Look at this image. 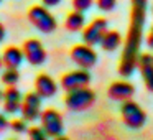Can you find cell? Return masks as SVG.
<instances>
[{
	"instance_id": "27",
	"label": "cell",
	"mask_w": 153,
	"mask_h": 140,
	"mask_svg": "<svg viewBox=\"0 0 153 140\" xmlns=\"http://www.w3.org/2000/svg\"><path fill=\"white\" fill-rule=\"evenodd\" d=\"M53 140H69L68 137H64V135H58V137H54Z\"/></svg>"
},
{
	"instance_id": "31",
	"label": "cell",
	"mask_w": 153,
	"mask_h": 140,
	"mask_svg": "<svg viewBox=\"0 0 153 140\" xmlns=\"http://www.w3.org/2000/svg\"><path fill=\"white\" fill-rule=\"evenodd\" d=\"M0 2H2V0H0Z\"/></svg>"
},
{
	"instance_id": "1",
	"label": "cell",
	"mask_w": 153,
	"mask_h": 140,
	"mask_svg": "<svg viewBox=\"0 0 153 140\" xmlns=\"http://www.w3.org/2000/svg\"><path fill=\"white\" fill-rule=\"evenodd\" d=\"M146 5L148 0H132V13H130V27L125 38V46L120 58L119 73L122 76H132L135 68L138 66L140 45H142L143 28L146 20Z\"/></svg>"
},
{
	"instance_id": "11",
	"label": "cell",
	"mask_w": 153,
	"mask_h": 140,
	"mask_svg": "<svg viewBox=\"0 0 153 140\" xmlns=\"http://www.w3.org/2000/svg\"><path fill=\"white\" fill-rule=\"evenodd\" d=\"M22 101H23V96H22L20 89H18L17 86H7V89L4 91V97H2L4 112L12 114V115L20 112Z\"/></svg>"
},
{
	"instance_id": "10",
	"label": "cell",
	"mask_w": 153,
	"mask_h": 140,
	"mask_svg": "<svg viewBox=\"0 0 153 140\" xmlns=\"http://www.w3.org/2000/svg\"><path fill=\"white\" fill-rule=\"evenodd\" d=\"M107 30H109V23H107L105 18H102V17L94 18L82 30V41L86 45L96 46V45L100 43V40H102V36L105 35Z\"/></svg>"
},
{
	"instance_id": "21",
	"label": "cell",
	"mask_w": 153,
	"mask_h": 140,
	"mask_svg": "<svg viewBox=\"0 0 153 140\" xmlns=\"http://www.w3.org/2000/svg\"><path fill=\"white\" fill-rule=\"evenodd\" d=\"M96 0H73V8L79 12H86L92 7V4Z\"/></svg>"
},
{
	"instance_id": "16",
	"label": "cell",
	"mask_w": 153,
	"mask_h": 140,
	"mask_svg": "<svg viewBox=\"0 0 153 140\" xmlns=\"http://www.w3.org/2000/svg\"><path fill=\"white\" fill-rule=\"evenodd\" d=\"M64 27L68 31H81L86 27V17H84V12L79 10H73L71 13H68L66 20H64Z\"/></svg>"
},
{
	"instance_id": "13",
	"label": "cell",
	"mask_w": 153,
	"mask_h": 140,
	"mask_svg": "<svg viewBox=\"0 0 153 140\" xmlns=\"http://www.w3.org/2000/svg\"><path fill=\"white\" fill-rule=\"evenodd\" d=\"M35 91L40 94L43 99H50L58 92V84L50 74L41 73L35 77Z\"/></svg>"
},
{
	"instance_id": "8",
	"label": "cell",
	"mask_w": 153,
	"mask_h": 140,
	"mask_svg": "<svg viewBox=\"0 0 153 140\" xmlns=\"http://www.w3.org/2000/svg\"><path fill=\"white\" fill-rule=\"evenodd\" d=\"M23 54L25 60L31 64V66H41L46 61V50H45L43 43L36 38H28L23 41Z\"/></svg>"
},
{
	"instance_id": "19",
	"label": "cell",
	"mask_w": 153,
	"mask_h": 140,
	"mask_svg": "<svg viewBox=\"0 0 153 140\" xmlns=\"http://www.w3.org/2000/svg\"><path fill=\"white\" fill-rule=\"evenodd\" d=\"M27 133H28V140H50L51 139V137L45 132L43 127H36V125L28 127Z\"/></svg>"
},
{
	"instance_id": "4",
	"label": "cell",
	"mask_w": 153,
	"mask_h": 140,
	"mask_svg": "<svg viewBox=\"0 0 153 140\" xmlns=\"http://www.w3.org/2000/svg\"><path fill=\"white\" fill-rule=\"evenodd\" d=\"M120 114H122V120L127 127L130 129H142L146 122V114L137 102L132 99L123 101L122 107H120Z\"/></svg>"
},
{
	"instance_id": "29",
	"label": "cell",
	"mask_w": 153,
	"mask_h": 140,
	"mask_svg": "<svg viewBox=\"0 0 153 140\" xmlns=\"http://www.w3.org/2000/svg\"><path fill=\"white\" fill-rule=\"evenodd\" d=\"M2 97H4V91H0V102H2Z\"/></svg>"
},
{
	"instance_id": "30",
	"label": "cell",
	"mask_w": 153,
	"mask_h": 140,
	"mask_svg": "<svg viewBox=\"0 0 153 140\" xmlns=\"http://www.w3.org/2000/svg\"><path fill=\"white\" fill-rule=\"evenodd\" d=\"M8 140H18V139H8Z\"/></svg>"
},
{
	"instance_id": "5",
	"label": "cell",
	"mask_w": 153,
	"mask_h": 140,
	"mask_svg": "<svg viewBox=\"0 0 153 140\" xmlns=\"http://www.w3.org/2000/svg\"><path fill=\"white\" fill-rule=\"evenodd\" d=\"M40 122H41V127L45 129V132L51 139H54L58 135H63L64 122H63V115L59 114V110L53 109V107H48V109L41 110Z\"/></svg>"
},
{
	"instance_id": "7",
	"label": "cell",
	"mask_w": 153,
	"mask_h": 140,
	"mask_svg": "<svg viewBox=\"0 0 153 140\" xmlns=\"http://www.w3.org/2000/svg\"><path fill=\"white\" fill-rule=\"evenodd\" d=\"M41 99H43V97H41L36 91L27 92L23 96L20 114L27 122H35L36 119H40V115H41Z\"/></svg>"
},
{
	"instance_id": "25",
	"label": "cell",
	"mask_w": 153,
	"mask_h": 140,
	"mask_svg": "<svg viewBox=\"0 0 153 140\" xmlns=\"http://www.w3.org/2000/svg\"><path fill=\"white\" fill-rule=\"evenodd\" d=\"M146 45H148L150 50H153V27H152V30H150V35L146 36Z\"/></svg>"
},
{
	"instance_id": "9",
	"label": "cell",
	"mask_w": 153,
	"mask_h": 140,
	"mask_svg": "<svg viewBox=\"0 0 153 140\" xmlns=\"http://www.w3.org/2000/svg\"><path fill=\"white\" fill-rule=\"evenodd\" d=\"M89 83H91L89 69L79 68V69H76V71H69V73L63 74V76H61V81H59V86H61V89L69 92V91L89 86Z\"/></svg>"
},
{
	"instance_id": "6",
	"label": "cell",
	"mask_w": 153,
	"mask_h": 140,
	"mask_svg": "<svg viewBox=\"0 0 153 140\" xmlns=\"http://www.w3.org/2000/svg\"><path fill=\"white\" fill-rule=\"evenodd\" d=\"M69 56H71V60H73V63H76L77 66L82 68V69H91V68H94L97 63V53L92 50L91 45H86V43L73 46Z\"/></svg>"
},
{
	"instance_id": "26",
	"label": "cell",
	"mask_w": 153,
	"mask_h": 140,
	"mask_svg": "<svg viewBox=\"0 0 153 140\" xmlns=\"http://www.w3.org/2000/svg\"><path fill=\"white\" fill-rule=\"evenodd\" d=\"M5 40V27H4V23L0 22V43Z\"/></svg>"
},
{
	"instance_id": "12",
	"label": "cell",
	"mask_w": 153,
	"mask_h": 140,
	"mask_svg": "<svg viewBox=\"0 0 153 140\" xmlns=\"http://www.w3.org/2000/svg\"><path fill=\"white\" fill-rule=\"evenodd\" d=\"M133 94H135V87L130 83H127V81H115V83H112L109 86V89H107L109 99L119 101V102L132 99Z\"/></svg>"
},
{
	"instance_id": "15",
	"label": "cell",
	"mask_w": 153,
	"mask_h": 140,
	"mask_svg": "<svg viewBox=\"0 0 153 140\" xmlns=\"http://www.w3.org/2000/svg\"><path fill=\"white\" fill-rule=\"evenodd\" d=\"M25 60V54H23V50L18 46H7L2 53V61H4V66L5 68H12V69H18L22 66Z\"/></svg>"
},
{
	"instance_id": "23",
	"label": "cell",
	"mask_w": 153,
	"mask_h": 140,
	"mask_svg": "<svg viewBox=\"0 0 153 140\" xmlns=\"http://www.w3.org/2000/svg\"><path fill=\"white\" fill-rule=\"evenodd\" d=\"M8 127H10V120L7 119L5 114H0V133L4 132V130H7Z\"/></svg>"
},
{
	"instance_id": "17",
	"label": "cell",
	"mask_w": 153,
	"mask_h": 140,
	"mask_svg": "<svg viewBox=\"0 0 153 140\" xmlns=\"http://www.w3.org/2000/svg\"><path fill=\"white\" fill-rule=\"evenodd\" d=\"M120 43H122V36H120L119 31L107 30L99 45H100V48H102L104 51H115L117 48L120 46Z\"/></svg>"
},
{
	"instance_id": "22",
	"label": "cell",
	"mask_w": 153,
	"mask_h": 140,
	"mask_svg": "<svg viewBox=\"0 0 153 140\" xmlns=\"http://www.w3.org/2000/svg\"><path fill=\"white\" fill-rule=\"evenodd\" d=\"M96 4H97V7H99V10L110 12V10H114V8H115L117 0H96Z\"/></svg>"
},
{
	"instance_id": "14",
	"label": "cell",
	"mask_w": 153,
	"mask_h": 140,
	"mask_svg": "<svg viewBox=\"0 0 153 140\" xmlns=\"http://www.w3.org/2000/svg\"><path fill=\"white\" fill-rule=\"evenodd\" d=\"M138 68L142 73L143 83H145L146 89L153 92V56L150 53H142L138 58Z\"/></svg>"
},
{
	"instance_id": "3",
	"label": "cell",
	"mask_w": 153,
	"mask_h": 140,
	"mask_svg": "<svg viewBox=\"0 0 153 140\" xmlns=\"http://www.w3.org/2000/svg\"><path fill=\"white\" fill-rule=\"evenodd\" d=\"M94 102H96V92L87 86L69 91V92H66V97H64L66 107L73 112H82V110L92 107Z\"/></svg>"
},
{
	"instance_id": "18",
	"label": "cell",
	"mask_w": 153,
	"mask_h": 140,
	"mask_svg": "<svg viewBox=\"0 0 153 140\" xmlns=\"http://www.w3.org/2000/svg\"><path fill=\"white\" fill-rule=\"evenodd\" d=\"M0 81L5 84V86H17L18 81H20V73L18 69H12V68H5V71L0 76Z\"/></svg>"
},
{
	"instance_id": "20",
	"label": "cell",
	"mask_w": 153,
	"mask_h": 140,
	"mask_svg": "<svg viewBox=\"0 0 153 140\" xmlns=\"http://www.w3.org/2000/svg\"><path fill=\"white\" fill-rule=\"evenodd\" d=\"M10 129L13 130L15 133H27L28 132V125H27V120L22 117V119H13L10 120Z\"/></svg>"
},
{
	"instance_id": "24",
	"label": "cell",
	"mask_w": 153,
	"mask_h": 140,
	"mask_svg": "<svg viewBox=\"0 0 153 140\" xmlns=\"http://www.w3.org/2000/svg\"><path fill=\"white\" fill-rule=\"evenodd\" d=\"M59 2H61V0H41V4L46 5L48 8H50V7H56V5H59Z\"/></svg>"
},
{
	"instance_id": "2",
	"label": "cell",
	"mask_w": 153,
	"mask_h": 140,
	"mask_svg": "<svg viewBox=\"0 0 153 140\" xmlns=\"http://www.w3.org/2000/svg\"><path fill=\"white\" fill-rule=\"evenodd\" d=\"M27 17H28V22L41 33H53L58 27L56 18L48 10L46 5H33L28 10Z\"/></svg>"
},
{
	"instance_id": "28",
	"label": "cell",
	"mask_w": 153,
	"mask_h": 140,
	"mask_svg": "<svg viewBox=\"0 0 153 140\" xmlns=\"http://www.w3.org/2000/svg\"><path fill=\"white\" fill-rule=\"evenodd\" d=\"M2 66H4V61H2V56H0V69H2Z\"/></svg>"
}]
</instances>
